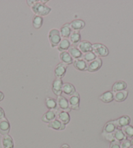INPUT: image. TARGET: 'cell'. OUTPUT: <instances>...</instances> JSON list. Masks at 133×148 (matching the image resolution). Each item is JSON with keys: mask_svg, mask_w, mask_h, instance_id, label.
Returning <instances> with one entry per match:
<instances>
[{"mask_svg": "<svg viewBox=\"0 0 133 148\" xmlns=\"http://www.w3.org/2000/svg\"><path fill=\"white\" fill-rule=\"evenodd\" d=\"M32 11L35 15L40 16H45L50 13L52 11V9L46 5L40 3L39 1H37L31 7Z\"/></svg>", "mask_w": 133, "mask_h": 148, "instance_id": "1", "label": "cell"}, {"mask_svg": "<svg viewBox=\"0 0 133 148\" xmlns=\"http://www.w3.org/2000/svg\"><path fill=\"white\" fill-rule=\"evenodd\" d=\"M93 52L97 58L106 57L109 54V50L105 45L101 43H95L93 45Z\"/></svg>", "mask_w": 133, "mask_h": 148, "instance_id": "2", "label": "cell"}, {"mask_svg": "<svg viewBox=\"0 0 133 148\" xmlns=\"http://www.w3.org/2000/svg\"><path fill=\"white\" fill-rule=\"evenodd\" d=\"M48 39L52 48L57 47L61 40L60 32L57 29H52L48 33Z\"/></svg>", "mask_w": 133, "mask_h": 148, "instance_id": "3", "label": "cell"}, {"mask_svg": "<svg viewBox=\"0 0 133 148\" xmlns=\"http://www.w3.org/2000/svg\"><path fill=\"white\" fill-rule=\"evenodd\" d=\"M57 103L58 106L61 111L70 112L71 110V108L69 105V100L64 96L60 95L57 98Z\"/></svg>", "mask_w": 133, "mask_h": 148, "instance_id": "4", "label": "cell"}, {"mask_svg": "<svg viewBox=\"0 0 133 148\" xmlns=\"http://www.w3.org/2000/svg\"><path fill=\"white\" fill-rule=\"evenodd\" d=\"M63 82L62 79L56 78L53 81L52 84V90L54 95L56 96H60L63 93Z\"/></svg>", "mask_w": 133, "mask_h": 148, "instance_id": "5", "label": "cell"}, {"mask_svg": "<svg viewBox=\"0 0 133 148\" xmlns=\"http://www.w3.org/2000/svg\"><path fill=\"white\" fill-rule=\"evenodd\" d=\"M66 70H67V65L62 62L58 63L54 69V76L56 78L62 79L66 75Z\"/></svg>", "mask_w": 133, "mask_h": 148, "instance_id": "6", "label": "cell"}, {"mask_svg": "<svg viewBox=\"0 0 133 148\" xmlns=\"http://www.w3.org/2000/svg\"><path fill=\"white\" fill-rule=\"evenodd\" d=\"M102 65H103V61L101 58H97L93 62L88 63L87 71L89 73L97 72L101 68Z\"/></svg>", "mask_w": 133, "mask_h": 148, "instance_id": "7", "label": "cell"}, {"mask_svg": "<svg viewBox=\"0 0 133 148\" xmlns=\"http://www.w3.org/2000/svg\"><path fill=\"white\" fill-rule=\"evenodd\" d=\"M69 105L71 110H78L80 109V97L77 91L74 95L71 96L69 100Z\"/></svg>", "mask_w": 133, "mask_h": 148, "instance_id": "8", "label": "cell"}, {"mask_svg": "<svg viewBox=\"0 0 133 148\" xmlns=\"http://www.w3.org/2000/svg\"><path fill=\"white\" fill-rule=\"evenodd\" d=\"M10 129H11V125L8 119L6 117L0 119V134L3 136L8 134Z\"/></svg>", "mask_w": 133, "mask_h": 148, "instance_id": "9", "label": "cell"}, {"mask_svg": "<svg viewBox=\"0 0 133 148\" xmlns=\"http://www.w3.org/2000/svg\"><path fill=\"white\" fill-rule=\"evenodd\" d=\"M117 129L116 120L110 121L105 124L103 128V134H113L114 132Z\"/></svg>", "mask_w": 133, "mask_h": 148, "instance_id": "10", "label": "cell"}, {"mask_svg": "<svg viewBox=\"0 0 133 148\" xmlns=\"http://www.w3.org/2000/svg\"><path fill=\"white\" fill-rule=\"evenodd\" d=\"M57 115V111L48 110L47 112H46L42 116V121L46 123H49L56 119Z\"/></svg>", "mask_w": 133, "mask_h": 148, "instance_id": "11", "label": "cell"}, {"mask_svg": "<svg viewBox=\"0 0 133 148\" xmlns=\"http://www.w3.org/2000/svg\"><path fill=\"white\" fill-rule=\"evenodd\" d=\"M71 29L74 32H80L81 29L84 28L86 25V23L82 20L77 19L73 20L72 22L69 23Z\"/></svg>", "mask_w": 133, "mask_h": 148, "instance_id": "12", "label": "cell"}, {"mask_svg": "<svg viewBox=\"0 0 133 148\" xmlns=\"http://www.w3.org/2000/svg\"><path fill=\"white\" fill-rule=\"evenodd\" d=\"M78 48L82 53H86L89 52H92L93 45L88 40H82L78 45Z\"/></svg>", "mask_w": 133, "mask_h": 148, "instance_id": "13", "label": "cell"}, {"mask_svg": "<svg viewBox=\"0 0 133 148\" xmlns=\"http://www.w3.org/2000/svg\"><path fill=\"white\" fill-rule=\"evenodd\" d=\"M73 65L76 69L79 71H86L88 69V63L83 60V58L74 60Z\"/></svg>", "mask_w": 133, "mask_h": 148, "instance_id": "14", "label": "cell"}, {"mask_svg": "<svg viewBox=\"0 0 133 148\" xmlns=\"http://www.w3.org/2000/svg\"><path fill=\"white\" fill-rule=\"evenodd\" d=\"M73 30L71 29L69 23H66V24H63L61 27L60 31L61 36L63 39H68V38H69Z\"/></svg>", "mask_w": 133, "mask_h": 148, "instance_id": "15", "label": "cell"}, {"mask_svg": "<svg viewBox=\"0 0 133 148\" xmlns=\"http://www.w3.org/2000/svg\"><path fill=\"white\" fill-rule=\"evenodd\" d=\"M99 99L104 103H110L114 100V93L112 91H107L100 95Z\"/></svg>", "mask_w": 133, "mask_h": 148, "instance_id": "16", "label": "cell"}, {"mask_svg": "<svg viewBox=\"0 0 133 148\" xmlns=\"http://www.w3.org/2000/svg\"><path fill=\"white\" fill-rule=\"evenodd\" d=\"M48 127L53 130H56V131H63L65 129L66 125L59 119H56L50 123H48Z\"/></svg>", "mask_w": 133, "mask_h": 148, "instance_id": "17", "label": "cell"}, {"mask_svg": "<svg viewBox=\"0 0 133 148\" xmlns=\"http://www.w3.org/2000/svg\"><path fill=\"white\" fill-rule=\"evenodd\" d=\"M117 128L122 129L127 125H129L130 123V118L128 116H123L119 117L116 120Z\"/></svg>", "mask_w": 133, "mask_h": 148, "instance_id": "18", "label": "cell"}, {"mask_svg": "<svg viewBox=\"0 0 133 148\" xmlns=\"http://www.w3.org/2000/svg\"><path fill=\"white\" fill-rule=\"evenodd\" d=\"M127 88V84L124 81L119 80L115 82L112 87V91L114 93L118 92V91H124Z\"/></svg>", "mask_w": 133, "mask_h": 148, "instance_id": "19", "label": "cell"}, {"mask_svg": "<svg viewBox=\"0 0 133 148\" xmlns=\"http://www.w3.org/2000/svg\"><path fill=\"white\" fill-rule=\"evenodd\" d=\"M76 92L75 87L71 83H64L63 86V93L68 96H72Z\"/></svg>", "mask_w": 133, "mask_h": 148, "instance_id": "20", "label": "cell"}, {"mask_svg": "<svg viewBox=\"0 0 133 148\" xmlns=\"http://www.w3.org/2000/svg\"><path fill=\"white\" fill-rule=\"evenodd\" d=\"M45 104L47 108L48 109V110L58 111V106L57 101H56V99L48 97L46 98Z\"/></svg>", "mask_w": 133, "mask_h": 148, "instance_id": "21", "label": "cell"}, {"mask_svg": "<svg viewBox=\"0 0 133 148\" xmlns=\"http://www.w3.org/2000/svg\"><path fill=\"white\" fill-rule=\"evenodd\" d=\"M60 58L62 63H65V65H71L74 62L73 58L71 57L70 53L68 52H62L60 53Z\"/></svg>", "mask_w": 133, "mask_h": 148, "instance_id": "22", "label": "cell"}, {"mask_svg": "<svg viewBox=\"0 0 133 148\" xmlns=\"http://www.w3.org/2000/svg\"><path fill=\"white\" fill-rule=\"evenodd\" d=\"M71 47V43L70 42L69 39H62L57 47L58 50L60 51V52H66V50H69L70 47Z\"/></svg>", "mask_w": 133, "mask_h": 148, "instance_id": "23", "label": "cell"}, {"mask_svg": "<svg viewBox=\"0 0 133 148\" xmlns=\"http://www.w3.org/2000/svg\"><path fill=\"white\" fill-rule=\"evenodd\" d=\"M2 145L3 148H14V141L9 134L5 135L2 138Z\"/></svg>", "mask_w": 133, "mask_h": 148, "instance_id": "24", "label": "cell"}, {"mask_svg": "<svg viewBox=\"0 0 133 148\" xmlns=\"http://www.w3.org/2000/svg\"><path fill=\"white\" fill-rule=\"evenodd\" d=\"M57 117L58 119L62 122V123L63 124H65V125L69 123V122L71 121V116L69 114V112L60 111L58 113Z\"/></svg>", "mask_w": 133, "mask_h": 148, "instance_id": "25", "label": "cell"}, {"mask_svg": "<svg viewBox=\"0 0 133 148\" xmlns=\"http://www.w3.org/2000/svg\"><path fill=\"white\" fill-rule=\"evenodd\" d=\"M69 53H70L71 57L73 58V60H78L83 57V53L81 52V51L75 46H71L69 49Z\"/></svg>", "mask_w": 133, "mask_h": 148, "instance_id": "26", "label": "cell"}, {"mask_svg": "<svg viewBox=\"0 0 133 148\" xmlns=\"http://www.w3.org/2000/svg\"><path fill=\"white\" fill-rule=\"evenodd\" d=\"M69 40L71 43L74 46L78 45L81 40V35L80 32H74L73 31L71 33V35L69 37Z\"/></svg>", "mask_w": 133, "mask_h": 148, "instance_id": "27", "label": "cell"}, {"mask_svg": "<svg viewBox=\"0 0 133 148\" xmlns=\"http://www.w3.org/2000/svg\"><path fill=\"white\" fill-rule=\"evenodd\" d=\"M112 135H113L114 140H116V141L119 142H122L123 141H124V140L127 139L121 129L117 128L116 131L114 132V133L112 134Z\"/></svg>", "mask_w": 133, "mask_h": 148, "instance_id": "28", "label": "cell"}, {"mask_svg": "<svg viewBox=\"0 0 133 148\" xmlns=\"http://www.w3.org/2000/svg\"><path fill=\"white\" fill-rule=\"evenodd\" d=\"M128 91L126 90L118 91V92L114 93V100L116 102L121 103L126 100V99L128 97Z\"/></svg>", "mask_w": 133, "mask_h": 148, "instance_id": "29", "label": "cell"}, {"mask_svg": "<svg viewBox=\"0 0 133 148\" xmlns=\"http://www.w3.org/2000/svg\"><path fill=\"white\" fill-rule=\"evenodd\" d=\"M43 18L42 16H38V15H34L32 20V24L33 27L36 29H39L43 26Z\"/></svg>", "mask_w": 133, "mask_h": 148, "instance_id": "30", "label": "cell"}, {"mask_svg": "<svg viewBox=\"0 0 133 148\" xmlns=\"http://www.w3.org/2000/svg\"><path fill=\"white\" fill-rule=\"evenodd\" d=\"M122 131L123 132L127 139L132 140L133 138V127L131 125H127L122 128Z\"/></svg>", "mask_w": 133, "mask_h": 148, "instance_id": "31", "label": "cell"}, {"mask_svg": "<svg viewBox=\"0 0 133 148\" xmlns=\"http://www.w3.org/2000/svg\"><path fill=\"white\" fill-rule=\"evenodd\" d=\"M82 58L83 60H85L87 63H90L95 60L97 57L93 52H89L86 53H84Z\"/></svg>", "mask_w": 133, "mask_h": 148, "instance_id": "32", "label": "cell"}, {"mask_svg": "<svg viewBox=\"0 0 133 148\" xmlns=\"http://www.w3.org/2000/svg\"><path fill=\"white\" fill-rule=\"evenodd\" d=\"M132 146L130 140L127 139L121 142V148H130Z\"/></svg>", "mask_w": 133, "mask_h": 148, "instance_id": "33", "label": "cell"}, {"mask_svg": "<svg viewBox=\"0 0 133 148\" xmlns=\"http://www.w3.org/2000/svg\"><path fill=\"white\" fill-rule=\"evenodd\" d=\"M110 148H121V142H117L116 140L111 142L110 144Z\"/></svg>", "mask_w": 133, "mask_h": 148, "instance_id": "34", "label": "cell"}, {"mask_svg": "<svg viewBox=\"0 0 133 148\" xmlns=\"http://www.w3.org/2000/svg\"><path fill=\"white\" fill-rule=\"evenodd\" d=\"M5 114L4 110L0 106V119H2L4 117H5Z\"/></svg>", "mask_w": 133, "mask_h": 148, "instance_id": "35", "label": "cell"}, {"mask_svg": "<svg viewBox=\"0 0 133 148\" xmlns=\"http://www.w3.org/2000/svg\"><path fill=\"white\" fill-rule=\"evenodd\" d=\"M37 1V0H27L26 2H27V3L28 5L32 7L33 5H34L35 3H36Z\"/></svg>", "mask_w": 133, "mask_h": 148, "instance_id": "36", "label": "cell"}, {"mask_svg": "<svg viewBox=\"0 0 133 148\" xmlns=\"http://www.w3.org/2000/svg\"><path fill=\"white\" fill-rule=\"evenodd\" d=\"M5 98V95H4V93L2 92V91H0V102L2 101Z\"/></svg>", "mask_w": 133, "mask_h": 148, "instance_id": "37", "label": "cell"}, {"mask_svg": "<svg viewBox=\"0 0 133 148\" xmlns=\"http://www.w3.org/2000/svg\"><path fill=\"white\" fill-rule=\"evenodd\" d=\"M60 148H71V147H70V146L68 144H63L62 145H61V146L60 147Z\"/></svg>", "mask_w": 133, "mask_h": 148, "instance_id": "38", "label": "cell"}, {"mask_svg": "<svg viewBox=\"0 0 133 148\" xmlns=\"http://www.w3.org/2000/svg\"><path fill=\"white\" fill-rule=\"evenodd\" d=\"M40 3H43V4H45V5H46V3H47V2H48V0H47V1H43V0H40V1H39Z\"/></svg>", "mask_w": 133, "mask_h": 148, "instance_id": "39", "label": "cell"}, {"mask_svg": "<svg viewBox=\"0 0 133 148\" xmlns=\"http://www.w3.org/2000/svg\"><path fill=\"white\" fill-rule=\"evenodd\" d=\"M130 142H131V144L132 145H133V138L132 140H130Z\"/></svg>", "mask_w": 133, "mask_h": 148, "instance_id": "40", "label": "cell"}, {"mask_svg": "<svg viewBox=\"0 0 133 148\" xmlns=\"http://www.w3.org/2000/svg\"><path fill=\"white\" fill-rule=\"evenodd\" d=\"M130 148H133V145H132V146L130 147Z\"/></svg>", "mask_w": 133, "mask_h": 148, "instance_id": "41", "label": "cell"}]
</instances>
